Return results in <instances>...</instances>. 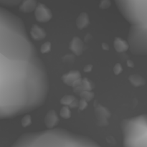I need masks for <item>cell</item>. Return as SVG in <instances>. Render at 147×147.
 Returning a JSON list of instances; mask_svg holds the SVG:
<instances>
[{
    "label": "cell",
    "mask_w": 147,
    "mask_h": 147,
    "mask_svg": "<svg viewBox=\"0 0 147 147\" xmlns=\"http://www.w3.org/2000/svg\"><path fill=\"white\" fill-rule=\"evenodd\" d=\"M49 91L46 68L24 22L0 8V117L14 118L44 104Z\"/></svg>",
    "instance_id": "obj_1"
},
{
    "label": "cell",
    "mask_w": 147,
    "mask_h": 147,
    "mask_svg": "<svg viewBox=\"0 0 147 147\" xmlns=\"http://www.w3.org/2000/svg\"><path fill=\"white\" fill-rule=\"evenodd\" d=\"M11 147H100L94 140L63 129L21 135Z\"/></svg>",
    "instance_id": "obj_2"
},
{
    "label": "cell",
    "mask_w": 147,
    "mask_h": 147,
    "mask_svg": "<svg viewBox=\"0 0 147 147\" xmlns=\"http://www.w3.org/2000/svg\"><path fill=\"white\" fill-rule=\"evenodd\" d=\"M123 147H147V115L123 119L121 123Z\"/></svg>",
    "instance_id": "obj_3"
},
{
    "label": "cell",
    "mask_w": 147,
    "mask_h": 147,
    "mask_svg": "<svg viewBox=\"0 0 147 147\" xmlns=\"http://www.w3.org/2000/svg\"><path fill=\"white\" fill-rule=\"evenodd\" d=\"M95 116L96 124L100 127H104L109 124V119L111 116V113L106 107L101 104H97L95 107Z\"/></svg>",
    "instance_id": "obj_4"
},
{
    "label": "cell",
    "mask_w": 147,
    "mask_h": 147,
    "mask_svg": "<svg viewBox=\"0 0 147 147\" xmlns=\"http://www.w3.org/2000/svg\"><path fill=\"white\" fill-rule=\"evenodd\" d=\"M61 80L64 84L70 86L74 89L75 88L78 87L81 85L83 78H81V74L78 70H73L63 75Z\"/></svg>",
    "instance_id": "obj_5"
},
{
    "label": "cell",
    "mask_w": 147,
    "mask_h": 147,
    "mask_svg": "<svg viewBox=\"0 0 147 147\" xmlns=\"http://www.w3.org/2000/svg\"><path fill=\"white\" fill-rule=\"evenodd\" d=\"M34 17L36 20L40 23L47 22L53 17V14L47 7L42 3H38L35 10H34Z\"/></svg>",
    "instance_id": "obj_6"
},
{
    "label": "cell",
    "mask_w": 147,
    "mask_h": 147,
    "mask_svg": "<svg viewBox=\"0 0 147 147\" xmlns=\"http://www.w3.org/2000/svg\"><path fill=\"white\" fill-rule=\"evenodd\" d=\"M59 117L55 110H50L45 115L44 119L45 124L47 130L56 129V126L59 123Z\"/></svg>",
    "instance_id": "obj_7"
},
{
    "label": "cell",
    "mask_w": 147,
    "mask_h": 147,
    "mask_svg": "<svg viewBox=\"0 0 147 147\" xmlns=\"http://www.w3.org/2000/svg\"><path fill=\"white\" fill-rule=\"evenodd\" d=\"M84 44L78 37H74L69 44V49L75 55L79 56L83 53Z\"/></svg>",
    "instance_id": "obj_8"
},
{
    "label": "cell",
    "mask_w": 147,
    "mask_h": 147,
    "mask_svg": "<svg viewBox=\"0 0 147 147\" xmlns=\"http://www.w3.org/2000/svg\"><path fill=\"white\" fill-rule=\"evenodd\" d=\"M95 88V84L91 80L85 78L82 80L81 85L73 89V91L77 95H80L83 91H92Z\"/></svg>",
    "instance_id": "obj_9"
},
{
    "label": "cell",
    "mask_w": 147,
    "mask_h": 147,
    "mask_svg": "<svg viewBox=\"0 0 147 147\" xmlns=\"http://www.w3.org/2000/svg\"><path fill=\"white\" fill-rule=\"evenodd\" d=\"M30 34L32 38L34 40H37V41L43 40L47 35L45 30L37 24H33L32 26Z\"/></svg>",
    "instance_id": "obj_10"
},
{
    "label": "cell",
    "mask_w": 147,
    "mask_h": 147,
    "mask_svg": "<svg viewBox=\"0 0 147 147\" xmlns=\"http://www.w3.org/2000/svg\"><path fill=\"white\" fill-rule=\"evenodd\" d=\"M113 46L118 53H124L130 50V45L128 40H125L121 37H116L113 41Z\"/></svg>",
    "instance_id": "obj_11"
},
{
    "label": "cell",
    "mask_w": 147,
    "mask_h": 147,
    "mask_svg": "<svg viewBox=\"0 0 147 147\" xmlns=\"http://www.w3.org/2000/svg\"><path fill=\"white\" fill-rule=\"evenodd\" d=\"M60 103L63 106H67L71 109L78 107L79 101L73 95H65L60 99Z\"/></svg>",
    "instance_id": "obj_12"
},
{
    "label": "cell",
    "mask_w": 147,
    "mask_h": 147,
    "mask_svg": "<svg viewBox=\"0 0 147 147\" xmlns=\"http://www.w3.org/2000/svg\"><path fill=\"white\" fill-rule=\"evenodd\" d=\"M38 3L32 0H26L22 1L21 4L19 6V9L21 12L23 13H30L34 11L37 7Z\"/></svg>",
    "instance_id": "obj_13"
},
{
    "label": "cell",
    "mask_w": 147,
    "mask_h": 147,
    "mask_svg": "<svg viewBox=\"0 0 147 147\" xmlns=\"http://www.w3.org/2000/svg\"><path fill=\"white\" fill-rule=\"evenodd\" d=\"M89 23H90V19L88 14L86 12L80 13L76 19V27L78 30H83L87 27L89 25Z\"/></svg>",
    "instance_id": "obj_14"
},
{
    "label": "cell",
    "mask_w": 147,
    "mask_h": 147,
    "mask_svg": "<svg viewBox=\"0 0 147 147\" xmlns=\"http://www.w3.org/2000/svg\"><path fill=\"white\" fill-rule=\"evenodd\" d=\"M129 80L134 87H141L146 84V80L142 76L138 74L131 75L129 77Z\"/></svg>",
    "instance_id": "obj_15"
},
{
    "label": "cell",
    "mask_w": 147,
    "mask_h": 147,
    "mask_svg": "<svg viewBox=\"0 0 147 147\" xmlns=\"http://www.w3.org/2000/svg\"><path fill=\"white\" fill-rule=\"evenodd\" d=\"M60 116L63 119H68L71 117V111L70 109L67 106H63L60 111Z\"/></svg>",
    "instance_id": "obj_16"
},
{
    "label": "cell",
    "mask_w": 147,
    "mask_h": 147,
    "mask_svg": "<svg viewBox=\"0 0 147 147\" xmlns=\"http://www.w3.org/2000/svg\"><path fill=\"white\" fill-rule=\"evenodd\" d=\"M79 96H80L82 99H84V100H86L87 102H89L90 101V100H93V98H94L95 96V94L92 91H83L79 95Z\"/></svg>",
    "instance_id": "obj_17"
},
{
    "label": "cell",
    "mask_w": 147,
    "mask_h": 147,
    "mask_svg": "<svg viewBox=\"0 0 147 147\" xmlns=\"http://www.w3.org/2000/svg\"><path fill=\"white\" fill-rule=\"evenodd\" d=\"M22 1H15V0H3V1H0V4L1 5L6 6V7H15V6L19 5L21 4Z\"/></svg>",
    "instance_id": "obj_18"
},
{
    "label": "cell",
    "mask_w": 147,
    "mask_h": 147,
    "mask_svg": "<svg viewBox=\"0 0 147 147\" xmlns=\"http://www.w3.org/2000/svg\"><path fill=\"white\" fill-rule=\"evenodd\" d=\"M32 123V117L30 116V115L29 114H26L24 117L22 118L21 121V124L22 126H23L24 128L27 127L30 125H31Z\"/></svg>",
    "instance_id": "obj_19"
},
{
    "label": "cell",
    "mask_w": 147,
    "mask_h": 147,
    "mask_svg": "<svg viewBox=\"0 0 147 147\" xmlns=\"http://www.w3.org/2000/svg\"><path fill=\"white\" fill-rule=\"evenodd\" d=\"M50 50H51V43L50 42H46L43 43L40 47V52L42 54L48 53L50 51Z\"/></svg>",
    "instance_id": "obj_20"
},
{
    "label": "cell",
    "mask_w": 147,
    "mask_h": 147,
    "mask_svg": "<svg viewBox=\"0 0 147 147\" xmlns=\"http://www.w3.org/2000/svg\"><path fill=\"white\" fill-rule=\"evenodd\" d=\"M75 57L74 54H67L63 57V60L65 63H72L74 62Z\"/></svg>",
    "instance_id": "obj_21"
},
{
    "label": "cell",
    "mask_w": 147,
    "mask_h": 147,
    "mask_svg": "<svg viewBox=\"0 0 147 147\" xmlns=\"http://www.w3.org/2000/svg\"><path fill=\"white\" fill-rule=\"evenodd\" d=\"M122 71H123V67L120 63H117L116 65H115L114 67H113V73H115V75L118 76L121 73Z\"/></svg>",
    "instance_id": "obj_22"
},
{
    "label": "cell",
    "mask_w": 147,
    "mask_h": 147,
    "mask_svg": "<svg viewBox=\"0 0 147 147\" xmlns=\"http://www.w3.org/2000/svg\"><path fill=\"white\" fill-rule=\"evenodd\" d=\"M88 107V102L86 101L84 99L80 98V100H79V105H78V109H80V111H83Z\"/></svg>",
    "instance_id": "obj_23"
},
{
    "label": "cell",
    "mask_w": 147,
    "mask_h": 147,
    "mask_svg": "<svg viewBox=\"0 0 147 147\" xmlns=\"http://www.w3.org/2000/svg\"><path fill=\"white\" fill-rule=\"evenodd\" d=\"M111 6V1H102L100 4V7L101 9H108Z\"/></svg>",
    "instance_id": "obj_24"
},
{
    "label": "cell",
    "mask_w": 147,
    "mask_h": 147,
    "mask_svg": "<svg viewBox=\"0 0 147 147\" xmlns=\"http://www.w3.org/2000/svg\"><path fill=\"white\" fill-rule=\"evenodd\" d=\"M92 69H93V65L90 64H88V65H86L85 66L83 70H84L85 73H89V72L91 71Z\"/></svg>",
    "instance_id": "obj_25"
},
{
    "label": "cell",
    "mask_w": 147,
    "mask_h": 147,
    "mask_svg": "<svg viewBox=\"0 0 147 147\" xmlns=\"http://www.w3.org/2000/svg\"><path fill=\"white\" fill-rule=\"evenodd\" d=\"M126 63H127V65L129 66V67H134V61H132L131 60H128L127 62H126Z\"/></svg>",
    "instance_id": "obj_26"
},
{
    "label": "cell",
    "mask_w": 147,
    "mask_h": 147,
    "mask_svg": "<svg viewBox=\"0 0 147 147\" xmlns=\"http://www.w3.org/2000/svg\"><path fill=\"white\" fill-rule=\"evenodd\" d=\"M102 48L105 50H109V46L107 43H103L102 44Z\"/></svg>",
    "instance_id": "obj_27"
}]
</instances>
